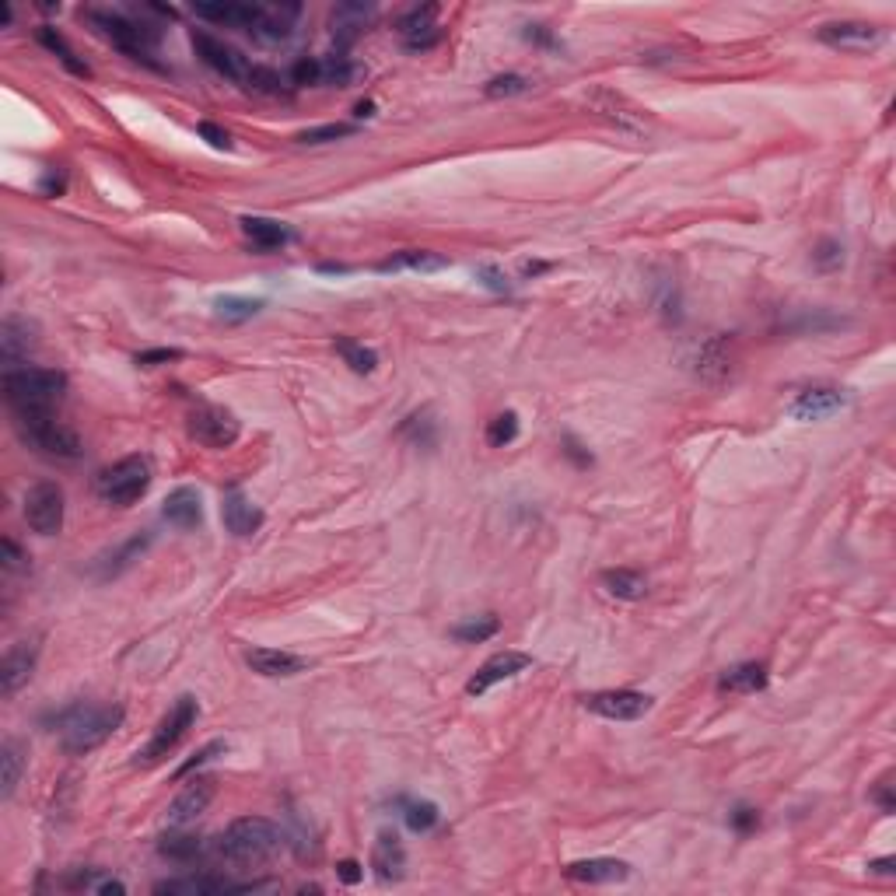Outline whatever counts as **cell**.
Here are the masks:
<instances>
[{"label": "cell", "mask_w": 896, "mask_h": 896, "mask_svg": "<svg viewBox=\"0 0 896 896\" xmlns=\"http://www.w3.org/2000/svg\"><path fill=\"white\" fill-rule=\"evenodd\" d=\"M35 39H39L42 46H46L49 53H53L56 60H60L63 67L70 70V74H77V77H88V74H91V70H88V63H84V60H77V53H74V49H70V42L63 39V35L56 32L53 25H39V28H35Z\"/></svg>", "instance_id": "34"}, {"label": "cell", "mask_w": 896, "mask_h": 896, "mask_svg": "<svg viewBox=\"0 0 896 896\" xmlns=\"http://www.w3.org/2000/svg\"><path fill=\"white\" fill-rule=\"evenodd\" d=\"M298 14H301V7H298V4H252L249 28H245V32H249L256 42H266V46H277V42H287V39H291Z\"/></svg>", "instance_id": "12"}, {"label": "cell", "mask_w": 896, "mask_h": 896, "mask_svg": "<svg viewBox=\"0 0 896 896\" xmlns=\"http://www.w3.org/2000/svg\"><path fill=\"white\" fill-rule=\"evenodd\" d=\"M221 515H224V525H228L231 536H242V539L252 536V532L263 525V511H259L242 490H231V494L224 497Z\"/></svg>", "instance_id": "25"}, {"label": "cell", "mask_w": 896, "mask_h": 896, "mask_svg": "<svg viewBox=\"0 0 896 896\" xmlns=\"http://www.w3.org/2000/svg\"><path fill=\"white\" fill-rule=\"evenodd\" d=\"M245 88L259 91V95H280V91H287V84H284V74H277L273 67H259V63H252L249 77H245Z\"/></svg>", "instance_id": "43"}, {"label": "cell", "mask_w": 896, "mask_h": 896, "mask_svg": "<svg viewBox=\"0 0 896 896\" xmlns=\"http://www.w3.org/2000/svg\"><path fill=\"white\" fill-rule=\"evenodd\" d=\"M525 35H529L532 42H539V46H553V35L546 32V25H529L525 28Z\"/></svg>", "instance_id": "57"}, {"label": "cell", "mask_w": 896, "mask_h": 896, "mask_svg": "<svg viewBox=\"0 0 896 896\" xmlns=\"http://www.w3.org/2000/svg\"><path fill=\"white\" fill-rule=\"evenodd\" d=\"M0 550H4V571H21V567H28V557L21 553V546L14 543V539H4Z\"/></svg>", "instance_id": "53"}, {"label": "cell", "mask_w": 896, "mask_h": 896, "mask_svg": "<svg viewBox=\"0 0 896 896\" xmlns=\"http://www.w3.org/2000/svg\"><path fill=\"white\" fill-rule=\"evenodd\" d=\"M98 497L109 504H116V508H130V504H137L140 497L147 494V487H151V466H147V459H140V455H126V459L112 462L109 469H102L98 473Z\"/></svg>", "instance_id": "7"}, {"label": "cell", "mask_w": 896, "mask_h": 896, "mask_svg": "<svg viewBox=\"0 0 896 896\" xmlns=\"http://www.w3.org/2000/svg\"><path fill=\"white\" fill-rule=\"evenodd\" d=\"M182 350L175 347H158V350H144V354H137V364L140 368H154V364H168V361H179Z\"/></svg>", "instance_id": "52"}, {"label": "cell", "mask_w": 896, "mask_h": 896, "mask_svg": "<svg viewBox=\"0 0 896 896\" xmlns=\"http://www.w3.org/2000/svg\"><path fill=\"white\" fill-rule=\"evenodd\" d=\"M585 711L599 714L606 721H637L651 711V697L641 690H599L581 697Z\"/></svg>", "instance_id": "11"}, {"label": "cell", "mask_w": 896, "mask_h": 896, "mask_svg": "<svg viewBox=\"0 0 896 896\" xmlns=\"http://www.w3.org/2000/svg\"><path fill=\"white\" fill-rule=\"evenodd\" d=\"M158 851L165 854L168 861H179V865H189L203 854V840L193 837V833H182V826H172V833H165L158 844Z\"/></svg>", "instance_id": "35"}, {"label": "cell", "mask_w": 896, "mask_h": 896, "mask_svg": "<svg viewBox=\"0 0 896 896\" xmlns=\"http://www.w3.org/2000/svg\"><path fill=\"white\" fill-rule=\"evenodd\" d=\"M168 525L175 529H200L203 525V501L193 487H175L172 494L165 497V508H161Z\"/></svg>", "instance_id": "23"}, {"label": "cell", "mask_w": 896, "mask_h": 896, "mask_svg": "<svg viewBox=\"0 0 896 896\" xmlns=\"http://www.w3.org/2000/svg\"><path fill=\"white\" fill-rule=\"evenodd\" d=\"M476 280H480L483 287H490L494 294H508L511 291V284H508V277H504V270H497L494 263H480V266H476Z\"/></svg>", "instance_id": "48"}, {"label": "cell", "mask_w": 896, "mask_h": 896, "mask_svg": "<svg viewBox=\"0 0 896 896\" xmlns=\"http://www.w3.org/2000/svg\"><path fill=\"white\" fill-rule=\"evenodd\" d=\"M35 658H39V641H18L7 648L4 665H0V693L4 697H14L32 679Z\"/></svg>", "instance_id": "17"}, {"label": "cell", "mask_w": 896, "mask_h": 896, "mask_svg": "<svg viewBox=\"0 0 896 896\" xmlns=\"http://www.w3.org/2000/svg\"><path fill=\"white\" fill-rule=\"evenodd\" d=\"M193 14L224 28H249L252 4H242V0H196Z\"/></svg>", "instance_id": "27"}, {"label": "cell", "mask_w": 896, "mask_h": 896, "mask_svg": "<svg viewBox=\"0 0 896 896\" xmlns=\"http://www.w3.org/2000/svg\"><path fill=\"white\" fill-rule=\"evenodd\" d=\"M564 872H567V879H574V882L602 886V882H623L630 875V865L620 858H585V861H571Z\"/></svg>", "instance_id": "24"}, {"label": "cell", "mask_w": 896, "mask_h": 896, "mask_svg": "<svg viewBox=\"0 0 896 896\" xmlns=\"http://www.w3.org/2000/svg\"><path fill=\"white\" fill-rule=\"evenodd\" d=\"M364 74H368V70L343 53L319 56V84H326V88H350V84H357Z\"/></svg>", "instance_id": "29"}, {"label": "cell", "mask_w": 896, "mask_h": 896, "mask_svg": "<svg viewBox=\"0 0 896 896\" xmlns=\"http://www.w3.org/2000/svg\"><path fill=\"white\" fill-rule=\"evenodd\" d=\"M844 406H847V396L840 389H805L791 399L788 413L795 420H823V417H833L837 410H844Z\"/></svg>", "instance_id": "22"}, {"label": "cell", "mask_w": 896, "mask_h": 896, "mask_svg": "<svg viewBox=\"0 0 896 896\" xmlns=\"http://www.w3.org/2000/svg\"><path fill=\"white\" fill-rule=\"evenodd\" d=\"M53 732H60V746L70 756H84L98 749L119 725H123V707L116 704H70L49 718Z\"/></svg>", "instance_id": "1"}, {"label": "cell", "mask_w": 896, "mask_h": 896, "mask_svg": "<svg viewBox=\"0 0 896 896\" xmlns=\"http://www.w3.org/2000/svg\"><path fill=\"white\" fill-rule=\"evenodd\" d=\"M543 270H546V263H525V266H522L525 277H532V273H543Z\"/></svg>", "instance_id": "60"}, {"label": "cell", "mask_w": 896, "mask_h": 896, "mask_svg": "<svg viewBox=\"0 0 896 896\" xmlns=\"http://www.w3.org/2000/svg\"><path fill=\"white\" fill-rule=\"evenodd\" d=\"M35 347H39V326L32 319H21V315H7L4 326H0V354H4V364H18Z\"/></svg>", "instance_id": "19"}, {"label": "cell", "mask_w": 896, "mask_h": 896, "mask_svg": "<svg viewBox=\"0 0 896 896\" xmlns=\"http://www.w3.org/2000/svg\"><path fill=\"white\" fill-rule=\"evenodd\" d=\"M403 823L410 826L413 833L434 830V826H438V805L420 802V798H410V802H403Z\"/></svg>", "instance_id": "41"}, {"label": "cell", "mask_w": 896, "mask_h": 896, "mask_svg": "<svg viewBox=\"0 0 896 896\" xmlns=\"http://www.w3.org/2000/svg\"><path fill=\"white\" fill-rule=\"evenodd\" d=\"M214 777H193L179 795L172 798V805L165 809L168 826H189L207 812L210 798H214Z\"/></svg>", "instance_id": "14"}, {"label": "cell", "mask_w": 896, "mask_h": 896, "mask_svg": "<svg viewBox=\"0 0 896 896\" xmlns=\"http://www.w3.org/2000/svg\"><path fill=\"white\" fill-rule=\"evenodd\" d=\"M189 42H193L196 56H200L210 70H217V74L228 77V81H235V84H245L252 63L245 60L235 46H228V42L217 39V35H210V32H193L189 35Z\"/></svg>", "instance_id": "10"}, {"label": "cell", "mask_w": 896, "mask_h": 896, "mask_svg": "<svg viewBox=\"0 0 896 896\" xmlns=\"http://www.w3.org/2000/svg\"><path fill=\"white\" fill-rule=\"evenodd\" d=\"M336 354L343 357V361L350 364V368L357 371V375H371L378 364V354L371 347H364V343L357 340H347V336H336Z\"/></svg>", "instance_id": "40"}, {"label": "cell", "mask_w": 896, "mask_h": 896, "mask_svg": "<svg viewBox=\"0 0 896 896\" xmlns=\"http://www.w3.org/2000/svg\"><path fill=\"white\" fill-rule=\"evenodd\" d=\"M287 847V837L273 819L242 816L217 837V854L231 865H266Z\"/></svg>", "instance_id": "2"}, {"label": "cell", "mask_w": 896, "mask_h": 896, "mask_svg": "<svg viewBox=\"0 0 896 896\" xmlns=\"http://www.w3.org/2000/svg\"><path fill=\"white\" fill-rule=\"evenodd\" d=\"M0 770H4V777H0V795L11 798L21 781V770H25V756H21V746L14 739H7L0 746Z\"/></svg>", "instance_id": "38"}, {"label": "cell", "mask_w": 896, "mask_h": 896, "mask_svg": "<svg viewBox=\"0 0 896 896\" xmlns=\"http://www.w3.org/2000/svg\"><path fill=\"white\" fill-rule=\"evenodd\" d=\"M525 91H529V77L522 74H497L483 84V95L487 98H515V95H525Z\"/></svg>", "instance_id": "44"}, {"label": "cell", "mask_w": 896, "mask_h": 896, "mask_svg": "<svg viewBox=\"0 0 896 896\" xmlns=\"http://www.w3.org/2000/svg\"><path fill=\"white\" fill-rule=\"evenodd\" d=\"M291 81L301 84V88H305V84H319V56H301L291 70Z\"/></svg>", "instance_id": "50"}, {"label": "cell", "mask_w": 896, "mask_h": 896, "mask_svg": "<svg viewBox=\"0 0 896 896\" xmlns=\"http://www.w3.org/2000/svg\"><path fill=\"white\" fill-rule=\"evenodd\" d=\"M602 588H606L613 599L637 602V599H644V592H648V581H644V574L630 571V567H616V571L602 574Z\"/></svg>", "instance_id": "33"}, {"label": "cell", "mask_w": 896, "mask_h": 896, "mask_svg": "<svg viewBox=\"0 0 896 896\" xmlns=\"http://www.w3.org/2000/svg\"><path fill=\"white\" fill-rule=\"evenodd\" d=\"M375 18V4H357V0H347V4H336L333 14H329V28H333V42L340 49L354 46L364 35V28Z\"/></svg>", "instance_id": "18"}, {"label": "cell", "mask_w": 896, "mask_h": 896, "mask_svg": "<svg viewBox=\"0 0 896 896\" xmlns=\"http://www.w3.org/2000/svg\"><path fill=\"white\" fill-rule=\"evenodd\" d=\"M196 130H200V137L207 140L210 147H217V151H231V133L221 130L217 123H200Z\"/></svg>", "instance_id": "51"}, {"label": "cell", "mask_w": 896, "mask_h": 896, "mask_svg": "<svg viewBox=\"0 0 896 896\" xmlns=\"http://www.w3.org/2000/svg\"><path fill=\"white\" fill-rule=\"evenodd\" d=\"M497 627H501V623H497V616H490V613L469 616V620L455 623L452 637H455V641H462V644H480V641H487V637H494Z\"/></svg>", "instance_id": "39"}, {"label": "cell", "mask_w": 896, "mask_h": 896, "mask_svg": "<svg viewBox=\"0 0 896 896\" xmlns=\"http://www.w3.org/2000/svg\"><path fill=\"white\" fill-rule=\"evenodd\" d=\"M564 455H567V459L578 462V466H592V455L581 452V445L574 438H564Z\"/></svg>", "instance_id": "56"}, {"label": "cell", "mask_w": 896, "mask_h": 896, "mask_svg": "<svg viewBox=\"0 0 896 896\" xmlns=\"http://www.w3.org/2000/svg\"><path fill=\"white\" fill-rule=\"evenodd\" d=\"M242 231H245V238L263 252L280 249V245H287L294 238L284 224L270 221V217H242Z\"/></svg>", "instance_id": "31"}, {"label": "cell", "mask_w": 896, "mask_h": 896, "mask_svg": "<svg viewBox=\"0 0 896 896\" xmlns=\"http://www.w3.org/2000/svg\"><path fill=\"white\" fill-rule=\"evenodd\" d=\"M354 133V126L350 123H326V126H312V130L298 133L301 144H329V140H340V137H350Z\"/></svg>", "instance_id": "47"}, {"label": "cell", "mask_w": 896, "mask_h": 896, "mask_svg": "<svg viewBox=\"0 0 896 896\" xmlns=\"http://www.w3.org/2000/svg\"><path fill=\"white\" fill-rule=\"evenodd\" d=\"M259 312H263V298H235V294H224V298L214 301V315L221 322H231V326L249 322Z\"/></svg>", "instance_id": "37"}, {"label": "cell", "mask_w": 896, "mask_h": 896, "mask_svg": "<svg viewBox=\"0 0 896 896\" xmlns=\"http://www.w3.org/2000/svg\"><path fill=\"white\" fill-rule=\"evenodd\" d=\"M189 434L207 448H231L242 434V424L224 406H196L189 413Z\"/></svg>", "instance_id": "9"}, {"label": "cell", "mask_w": 896, "mask_h": 896, "mask_svg": "<svg viewBox=\"0 0 896 896\" xmlns=\"http://www.w3.org/2000/svg\"><path fill=\"white\" fill-rule=\"evenodd\" d=\"M336 879L347 882V886H357V882L364 879V868L357 865L354 858H343V861H336Z\"/></svg>", "instance_id": "54"}, {"label": "cell", "mask_w": 896, "mask_h": 896, "mask_svg": "<svg viewBox=\"0 0 896 896\" xmlns=\"http://www.w3.org/2000/svg\"><path fill=\"white\" fill-rule=\"evenodd\" d=\"M812 266H816L819 273H833L844 266V245L837 242V238H823V242L812 249Z\"/></svg>", "instance_id": "46"}, {"label": "cell", "mask_w": 896, "mask_h": 896, "mask_svg": "<svg viewBox=\"0 0 896 896\" xmlns=\"http://www.w3.org/2000/svg\"><path fill=\"white\" fill-rule=\"evenodd\" d=\"M399 39H403L406 49L420 53V49H431L434 42L441 39V28H438V4H424V7H413L399 18L396 25Z\"/></svg>", "instance_id": "15"}, {"label": "cell", "mask_w": 896, "mask_h": 896, "mask_svg": "<svg viewBox=\"0 0 896 896\" xmlns=\"http://www.w3.org/2000/svg\"><path fill=\"white\" fill-rule=\"evenodd\" d=\"M67 392V375L53 368H7L4 396L11 413L53 410Z\"/></svg>", "instance_id": "3"}, {"label": "cell", "mask_w": 896, "mask_h": 896, "mask_svg": "<svg viewBox=\"0 0 896 896\" xmlns=\"http://www.w3.org/2000/svg\"><path fill=\"white\" fill-rule=\"evenodd\" d=\"M371 872H375L378 882H399L406 872V851L403 844H399L396 833H378L375 837V847H371Z\"/></svg>", "instance_id": "21"}, {"label": "cell", "mask_w": 896, "mask_h": 896, "mask_svg": "<svg viewBox=\"0 0 896 896\" xmlns=\"http://www.w3.org/2000/svg\"><path fill=\"white\" fill-rule=\"evenodd\" d=\"M518 438V413L515 410H504L497 413L494 420L487 424V445L490 448H504Z\"/></svg>", "instance_id": "42"}, {"label": "cell", "mask_w": 896, "mask_h": 896, "mask_svg": "<svg viewBox=\"0 0 896 896\" xmlns=\"http://www.w3.org/2000/svg\"><path fill=\"white\" fill-rule=\"evenodd\" d=\"M868 868L879 875H893V858H879V861H868Z\"/></svg>", "instance_id": "58"}, {"label": "cell", "mask_w": 896, "mask_h": 896, "mask_svg": "<svg viewBox=\"0 0 896 896\" xmlns=\"http://www.w3.org/2000/svg\"><path fill=\"white\" fill-rule=\"evenodd\" d=\"M756 823H760V816H756V809H749V805H739V809L732 812V826L739 833H749L756 830Z\"/></svg>", "instance_id": "55"}, {"label": "cell", "mask_w": 896, "mask_h": 896, "mask_svg": "<svg viewBox=\"0 0 896 896\" xmlns=\"http://www.w3.org/2000/svg\"><path fill=\"white\" fill-rule=\"evenodd\" d=\"M529 665H532V658L525 655V651H497V655H490L487 662L473 672V679L466 683V693L469 697H483L490 686L508 683V679L522 676Z\"/></svg>", "instance_id": "13"}, {"label": "cell", "mask_w": 896, "mask_h": 896, "mask_svg": "<svg viewBox=\"0 0 896 896\" xmlns=\"http://www.w3.org/2000/svg\"><path fill=\"white\" fill-rule=\"evenodd\" d=\"M70 886L77 889H91V893H102V896H123L126 886L119 879H112V875H102V872H81L70 879Z\"/></svg>", "instance_id": "45"}, {"label": "cell", "mask_w": 896, "mask_h": 896, "mask_svg": "<svg viewBox=\"0 0 896 896\" xmlns=\"http://www.w3.org/2000/svg\"><path fill=\"white\" fill-rule=\"evenodd\" d=\"M448 259L445 256H434V252H424V249H406V252H396V256L382 259L378 263V270L382 273H392V270H445Z\"/></svg>", "instance_id": "36"}, {"label": "cell", "mask_w": 896, "mask_h": 896, "mask_svg": "<svg viewBox=\"0 0 896 896\" xmlns=\"http://www.w3.org/2000/svg\"><path fill=\"white\" fill-rule=\"evenodd\" d=\"M84 18L95 25V32L102 35V39H109L116 49H123L130 60L147 63V67H158L154 49H158V42H161V32L154 25L133 21L119 11H88Z\"/></svg>", "instance_id": "4"}, {"label": "cell", "mask_w": 896, "mask_h": 896, "mask_svg": "<svg viewBox=\"0 0 896 896\" xmlns=\"http://www.w3.org/2000/svg\"><path fill=\"white\" fill-rule=\"evenodd\" d=\"M245 662H249V669L256 676H266V679H287L308 669V662L301 655L277 651V648H249L245 651Z\"/></svg>", "instance_id": "20"}, {"label": "cell", "mask_w": 896, "mask_h": 896, "mask_svg": "<svg viewBox=\"0 0 896 896\" xmlns=\"http://www.w3.org/2000/svg\"><path fill=\"white\" fill-rule=\"evenodd\" d=\"M147 546H151V532L126 539V543L119 546L116 553H105V557H98L95 574H98V578H116V574H119V571H126V567H130L133 560H140V553H144Z\"/></svg>", "instance_id": "32"}, {"label": "cell", "mask_w": 896, "mask_h": 896, "mask_svg": "<svg viewBox=\"0 0 896 896\" xmlns=\"http://www.w3.org/2000/svg\"><path fill=\"white\" fill-rule=\"evenodd\" d=\"M196 718H200V704H196V697L182 693V697L175 700L172 707H168L165 718L158 721V728H154L151 742H147V746L137 753L140 767H154V763H161L168 753H175V746L186 739V732L196 725Z\"/></svg>", "instance_id": "6"}, {"label": "cell", "mask_w": 896, "mask_h": 896, "mask_svg": "<svg viewBox=\"0 0 896 896\" xmlns=\"http://www.w3.org/2000/svg\"><path fill=\"white\" fill-rule=\"evenodd\" d=\"M221 753H228V742H207V746H203L200 753L193 756V760H186L179 770H175V777H186V774H193L196 767H203V763H207V760H214V756H221Z\"/></svg>", "instance_id": "49"}, {"label": "cell", "mask_w": 896, "mask_h": 896, "mask_svg": "<svg viewBox=\"0 0 896 896\" xmlns=\"http://www.w3.org/2000/svg\"><path fill=\"white\" fill-rule=\"evenodd\" d=\"M354 116H357V119L375 116V105H371V102H361V105H357V109H354Z\"/></svg>", "instance_id": "59"}, {"label": "cell", "mask_w": 896, "mask_h": 896, "mask_svg": "<svg viewBox=\"0 0 896 896\" xmlns=\"http://www.w3.org/2000/svg\"><path fill=\"white\" fill-rule=\"evenodd\" d=\"M728 368H732V340H728L725 333H718L700 347L697 375L704 378V382H721V378L728 375Z\"/></svg>", "instance_id": "26"}, {"label": "cell", "mask_w": 896, "mask_h": 896, "mask_svg": "<svg viewBox=\"0 0 896 896\" xmlns=\"http://www.w3.org/2000/svg\"><path fill=\"white\" fill-rule=\"evenodd\" d=\"M767 686V665L763 662H739L718 676L721 693H756Z\"/></svg>", "instance_id": "28"}, {"label": "cell", "mask_w": 896, "mask_h": 896, "mask_svg": "<svg viewBox=\"0 0 896 896\" xmlns=\"http://www.w3.org/2000/svg\"><path fill=\"white\" fill-rule=\"evenodd\" d=\"M819 42L833 49H851V53H861V49H875L882 42V28L868 25V21H830V25L819 28Z\"/></svg>", "instance_id": "16"}, {"label": "cell", "mask_w": 896, "mask_h": 896, "mask_svg": "<svg viewBox=\"0 0 896 896\" xmlns=\"http://www.w3.org/2000/svg\"><path fill=\"white\" fill-rule=\"evenodd\" d=\"M595 109H599L609 123L620 126V130L644 133V126H648V119L641 116V109H630V105L623 102L620 95H613V91H599V95H595Z\"/></svg>", "instance_id": "30"}, {"label": "cell", "mask_w": 896, "mask_h": 896, "mask_svg": "<svg viewBox=\"0 0 896 896\" xmlns=\"http://www.w3.org/2000/svg\"><path fill=\"white\" fill-rule=\"evenodd\" d=\"M63 490L60 483L42 480L25 494V522L39 536H56L63 529Z\"/></svg>", "instance_id": "8"}, {"label": "cell", "mask_w": 896, "mask_h": 896, "mask_svg": "<svg viewBox=\"0 0 896 896\" xmlns=\"http://www.w3.org/2000/svg\"><path fill=\"white\" fill-rule=\"evenodd\" d=\"M18 434L32 448H39L42 455L53 459H77L81 455V438L74 427H67L53 410H32V413H14Z\"/></svg>", "instance_id": "5"}]
</instances>
